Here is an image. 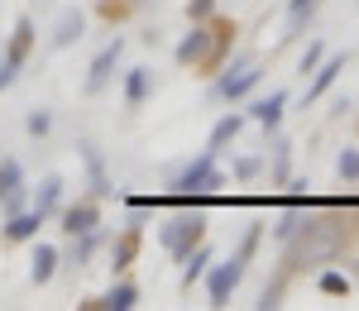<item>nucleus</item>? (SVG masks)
Instances as JSON below:
<instances>
[{"label":"nucleus","instance_id":"obj_27","mask_svg":"<svg viewBox=\"0 0 359 311\" xmlns=\"http://www.w3.org/2000/svg\"><path fill=\"white\" fill-rule=\"evenodd\" d=\"M321 292H326V297H345V292H350V278H345V273H321Z\"/></svg>","mask_w":359,"mask_h":311},{"label":"nucleus","instance_id":"obj_22","mask_svg":"<svg viewBox=\"0 0 359 311\" xmlns=\"http://www.w3.org/2000/svg\"><path fill=\"white\" fill-rule=\"evenodd\" d=\"M206 263H211V249H206V244H201V249H192V254L182 258V287L201 283V278H206Z\"/></svg>","mask_w":359,"mask_h":311},{"label":"nucleus","instance_id":"obj_32","mask_svg":"<svg viewBox=\"0 0 359 311\" xmlns=\"http://www.w3.org/2000/svg\"><path fill=\"white\" fill-rule=\"evenodd\" d=\"M254 172H259V158H240L235 163V177H254Z\"/></svg>","mask_w":359,"mask_h":311},{"label":"nucleus","instance_id":"obj_26","mask_svg":"<svg viewBox=\"0 0 359 311\" xmlns=\"http://www.w3.org/2000/svg\"><path fill=\"white\" fill-rule=\"evenodd\" d=\"M335 172H340L345 182H359V148H340V158H335Z\"/></svg>","mask_w":359,"mask_h":311},{"label":"nucleus","instance_id":"obj_13","mask_svg":"<svg viewBox=\"0 0 359 311\" xmlns=\"http://www.w3.org/2000/svg\"><path fill=\"white\" fill-rule=\"evenodd\" d=\"M149 86H154V72H149V67H130V72H125V106H130V111H139V106L149 101Z\"/></svg>","mask_w":359,"mask_h":311},{"label":"nucleus","instance_id":"obj_19","mask_svg":"<svg viewBox=\"0 0 359 311\" xmlns=\"http://www.w3.org/2000/svg\"><path fill=\"white\" fill-rule=\"evenodd\" d=\"M72 39H82V10H62L53 29V48H67Z\"/></svg>","mask_w":359,"mask_h":311},{"label":"nucleus","instance_id":"obj_16","mask_svg":"<svg viewBox=\"0 0 359 311\" xmlns=\"http://www.w3.org/2000/svg\"><path fill=\"white\" fill-rule=\"evenodd\" d=\"M206 48H211V29H192L177 43V62H206Z\"/></svg>","mask_w":359,"mask_h":311},{"label":"nucleus","instance_id":"obj_10","mask_svg":"<svg viewBox=\"0 0 359 311\" xmlns=\"http://www.w3.org/2000/svg\"><path fill=\"white\" fill-rule=\"evenodd\" d=\"M340 72H345V57H326V62L316 67V77L306 82V101H321V96L340 82Z\"/></svg>","mask_w":359,"mask_h":311},{"label":"nucleus","instance_id":"obj_30","mask_svg":"<svg viewBox=\"0 0 359 311\" xmlns=\"http://www.w3.org/2000/svg\"><path fill=\"white\" fill-rule=\"evenodd\" d=\"M278 297H283V278H278L273 287H264V297H259V307L269 311V307H278Z\"/></svg>","mask_w":359,"mask_h":311},{"label":"nucleus","instance_id":"obj_28","mask_svg":"<svg viewBox=\"0 0 359 311\" xmlns=\"http://www.w3.org/2000/svg\"><path fill=\"white\" fill-rule=\"evenodd\" d=\"M48 130H53V115H48V111L29 115V134H48Z\"/></svg>","mask_w":359,"mask_h":311},{"label":"nucleus","instance_id":"obj_1","mask_svg":"<svg viewBox=\"0 0 359 311\" xmlns=\"http://www.w3.org/2000/svg\"><path fill=\"white\" fill-rule=\"evenodd\" d=\"M254 244H259V230H249V235H245V244L235 249L230 263L211 268V278H206V297H211V307H230V297H235V287H240V278H245V263H249V254H254Z\"/></svg>","mask_w":359,"mask_h":311},{"label":"nucleus","instance_id":"obj_7","mask_svg":"<svg viewBox=\"0 0 359 311\" xmlns=\"http://www.w3.org/2000/svg\"><path fill=\"white\" fill-rule=\"evenodd\" d=\"M120 57H125V39H111V43L101 48V53L91 57V72H86V91H91V96H96V91H101V86L115 77Z\"/></svg>","mask_w":359,"mask_h":311},{"label":"nucleus","instance_id":"obj_3","mask_svg":"<svg viewBox=\"0 0 359 311\" xmlns=\"http://www.w3.org/2000/svg\"><path fill=\"white\" fill-rule=\"evenodd\" d=\"M302 249H292V263H316V258H331L335 249H340V240H345V230L340 226H311V221H306L302 226Z\"/></svg>","mask_w":359,"mask_h":311},{"label":"nucleus","instance_id":"obj_24","mask_svg":"<svg viewBox=\"0 0 359 311\" xmlns=\"http://www.w3.org/2000/svg\"><path fill=\"white\" fill-rule=\"evenodd\" d=\"M57 201H62V177H43V187H39V201H34V211L53 216Z\"/></svg>","mask_w":359,"mask_h":311},{"label":"nucleus","instance_id":"obj_23","mask_svg":"<svg viewBox=\"0 0 359 311\" xmlns=\"http://www.w3.org/2000/svg\"><path fill=\"white\" fill-rule=\"evenodd\" d=\"M82 158H86V172H91V187H96V197H111V177H106V168H101V158L91 153V144H82Z\"/></svg>","mask_w":359,"mask_h":311},{"label":"nucleus","instance_id":"obj_14","mask_svg":"<svg viewBox=\"0 0 359 311\" xmlns=\"http://www.w3.org/2000/svg\"><path fill=\"white\" fill-rule=\"evenodd\" d=\"M302 226H306V201H292V206L283 211V221L273 226V240L287 244V240H297V235H302Z\"/></svg>","mask_w":359,"mask_h":311},{"label":"nucleus","instance_id":"obj_11","mask_svg":"<svg viewBox=\"0 0 359 311\" xmlns=\"http://www.w3.org/2000/svg\"><path fill=\"white\" fill-rule=\"evenodd\" d=\"M43 221H48L43 211H15V216L5 221V240H10V244H20V240H34Z\"/></svg>","mask_w":359,"mask_h":311},{"label":"nucleus","instance_id":"obj_5","mask_svg":"<svg viewBox=\"0 0 359 311\" xmlns=\"http://www.w3.org/2000/svg\"><path fill=\"white\" fill-rule=\"evenodd\" d=\"M259 77H264V67L254 57H240V62H230V72H225L221 82L211 86V101H240L249 86H259Z\"/></svg>","mask_w":359,"mask_h":311},{"label":"nucleus","instance_id":"obj_20","mask_svg":"<svg viewBox=\"0 0 359 311\" xmlns=\"http://www.w3.org/2000/svg\"><path fill=\"white\" fill-rule=\"evenodd\" d=\"M135 302H139V287H135V283H115L111 292L96 302V307H106V311H130Z\"/></svg>","mask_w":359,"mask_h":311},{"label":"nucleus","instance_id":"obj_15","mask_svg":"<svg viewBox=\"0 0 359 311\" xmlns=\"http://www.w3.org/2000/svg\"><path fill=\"white\" fill-rule=\"evenodd\" d=\"M53 273H57V249H53V244H39V249H34V258H29V278L43 287Z\"/></svg>","mask_w":359,"mask_h":311},{"label":"nucleus","instance_id":"obj_12","mask_svg":"<svg viewBox=\"0 0 359 311\" xmlns=\"http://www.w3.org/2000/svg\"><path fill=\"white\" fill-rule=\"evenodd\" d=\"M283 106H287V91H269L264 101H254V106H249V120H259L264 130H278V120H283Z\"/></svg>","mask_w":359,"mask_h":311},{"label":"nucleus","instance_id":"obj_9","mask_svg":"<svg viewBox=\"0 0 359 311\" xmlns=\"http://www.w3.org/2000/svg\"><path fill=\"white\" fill-rule=\"evenodd\" d=\"M96 226H101L96 201H77V206L62 211V230H67V235H86V230H96Z\"/></svg>","mask_w":359,"mask_h":311},{"label":"nucleus","instance_id":"obj_2","mask_svg":"<svg viewBox=\"0 0 359 311\" xmlns=\"http://www.w3.org/2000/svg\"><path fill=\"white\" fill-rule=\"evenodd\" d=\"M177 197H192V192H216V187H225V177L216 172V153L206 148L201 158H192V163H182V168L172 172V182H168Z\"/></svg>","mask_w":359,"mask_h":311},{"label":"nucleus","instance_id":"obj_8","mask_svg":"<svg viewBox=\"0 0 359 311\" xmlns=\"http://www.w3.org/2000/svg\"><path fill=\"white\" fill-rule=\"evenodd\" d=\"M0 206H5V216L25 211V172H20L15 158H5V163H0Z\"/></svg>","mask_w":359,"mask_h":311},{"label":"nucleus","instance_id":"obj_4","mask_svg":"<svg viewBox=\"0 0 359 311\" xmlns=\"http://www.w3.org/2000/svg\"><path fill=\"white\" fill-rule=\"evenodd\" d=\"M201 230H206V226H201L196 211H192V216H172V221L158 230V244H163L172 258H187V254H192V244L201 240Z\"/></svg>","mask_w":359,"mask_h":311},{"label":"nucleus","instance_id":"obj_25","mask_svg":"<svg viewBox=\"0 0 359 311\" xmlns=\"http://www.w3.org/2000/svg\"><path fill=\"white\" fill-rule=\"evenodd\" d=\"M77 240V249H72V263H86V258L101 249V230H86V235H72Z\"/></svg>","mask_w":359,"mask_h":311},{"label":"nucleus","instance_id":"obj_18","mask_svg":"<svg viewBox=\"0 0 359 311\" xmlns=\"http://www.w3.org/2000/svg\"><path fill=\"white\" fill-rule=\"evenodd\" d=\"M135 254H139V230L130 226L125 235H120V240H115V249H111V268H115V273H125V268L135 263Z\"/></svg>","mask_w":359,"mask_h":311},{"label":"nucleus","instance_id":"obj_21","mask_svg":"<svg viewBox=\"0 0 359 311\" xmlns=\"http://www.w3.org/2000/svg\"><path fill=\"white\" fill-rule=\"evenodd\" d=\"M321 0H287V34L283 39H297L306 29V20H311V10H316Z\"/></svg>","mask_w":359,"mask_h":311},{"label":"nucleus","instance_id":"obj_17","mask_svg":"<svg viewBox=\"0 0 359 311\" xmlns=\"http://www.w3.org/2000/svg\"><path fill=\"white\" fill-rule=\"evenodd\" d=\"M245 120H249V115H225V120H216V130H211L206 148H211V153H221L225 144H235V134L245 130Z\"/></svg>","mask_w":359,"mask_h":311},{"label":"nucleus","instance_id":"obj_31","mask_svg":"<svg viewBox=\"0 0 359 311\" xmlns=\"http://www.w3.org/2000/svg\"><path fill=\"white\" fill-rule=\"evenodd\" d=\"M211 5H216V0H187V15H192V20H206Z\"/></svg>","mask_w":359,"mask_h":311},{"label":"nucleus","instance_id":"obj_29","mask_svg":"<svg viewBox=\"0 0 359 311\" xmlns=\"http://www.w3.org/2000/svg\"><path fill=\"white\" fill-rule=\"evenodd\" d=\"M316 67H321V43H311L302 53V72H316Z\"/></svg>","mask_w":359,"mask_h":311},{"label":"nucleus","instance_id":"obj_6","mask_svg":"<svg viewBox=\"0 0 359 311\" xmlns=\"http://www.w3.org/2000/svg\"><path fill=\"white\" fill-rule=\"evenodd\" d=\"M29 48H34V20H20V25H15V39H10V48L0 53V91L15 86L20 67L29 62Z\"/></svg>","mask_w":359,"mask_h":311}]
</instances>
